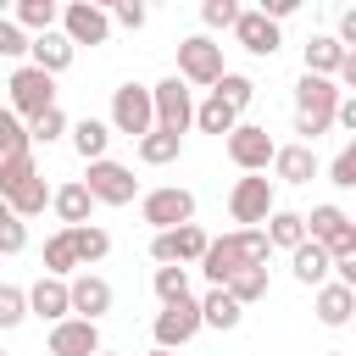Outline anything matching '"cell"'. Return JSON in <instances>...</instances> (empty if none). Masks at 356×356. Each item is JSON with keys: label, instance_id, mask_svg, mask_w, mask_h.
Returning a JSON list of instances; mask_svg holds the SVG:
<instances>
[{"label": "cell", "instance_id": "44", "mask_svg": "<svg viewBox=\"0 0 356 356\" xmlns=\"http://www.w3.org/2000/svg\"><path fill=\"white\" fill-rule=\"evenodd\" d=\"M0 56H28V33L11 17H0Z\"/></svg>", "mask_w": 356, "mask_h": 356}, {"label": "cell", "instance_id": "20", "mask_svg": "<svg viewBox=\"0 0 356 356\" xmlns=\"http://www.w3.org/2000/svg\"><path fill=\"white\" fill-rule=\"evenodd\" d=\"M50 211L61 217V228H83V222H89V211H95V200H89V189L72 178V184L50 189Z\"/></svg>", "mask_w": 356, "mask_h": 356}, {"label": "cell", "instance_id": "1", "mask_svg": "<svg viewBox=\"0 0 356 356\" xmlns=\"http://www.w3.org/2000/svg\"><path fill=\"white\" fill-rule=\"evenodd\" d=\"M267 256H273V245H267L261 228H234V234H222V239L206 245L200 273H206L211 289H222L234 273H245V267H267Z\"/></svg>", "mask_w": 356, "mask_h": 356}, {"label": "cell", "instance_id": "21", "mask_svg": "<svg viewBox=\"0 0 356 356\" xmlns=\"http://www.w3.org/2000/svg\"><path fill=\"white\" fill-rule=\"evenodd\" d=\"M72 306H67V278H39L28 289V317H44V323H61Z\"/></svg>", "mask_w": 356, "mask_h": 356}, {"label": "cell", "instance_id": "16", "mask_svg": "<svg viewBox=\"0 0 356 356\" xmlns=\"http://www.w3.org/2000/svg\"><path fill=\"white\" fill-rule=\"evenodd\" d=\"M100 350V328L83 317H61L50 323V356H95Z\"/></svg>", "mask_w": 356, "mask_h": 356}, {"label": "cell", "instance_id": "7", "mask_svg": "<svg viewBox=\"0 0 356 356\" xmlns=\"http://www.w3.org/2000/svg\"><path fill=\"white\" fill-rule=\"evenodd\" d=\"M306 239H312V245H323V250H328V261L356 256V222H350L339 206H312V217H306Z\"/></svg>", "mask_w": 356, "mask_h": 356}, {"label": "cell", "instance_id": "15", "mask_svg": "<svg viewBox=\"0 0 356 356\" xmlns=\"http://www.w3.org/2000/svg\"><path fill=\"white\" fill-rule=\"evenodd\" d=\"M111 284L100 278V273H78V278H67V306L83 317V323H100L106 312H111Z\"/></svg>", "mask_w": 356, "mask_h": 356}, {"label": "cell", "instance_id": "39", "mask_svg": "<svg viewBox=\"0 0 356 356\" xmlns=\"http://www.w3.org/2000/svg\"><path fill=\"white\" fill-rule=\"evenodd\" d=\"M61 134H67V111H61V106H50V111H39V117L28 122V145H33V139L50 145V139H61Z\"/></svg>", "mask_w": 356, "mask_h": 356}, {"label": "cell", "instance_id": "50", "mask_svg": "<svg viewBox=\"0 0 356 356\" xmlns=\"http://www.w3.org/2000/svg\"><path fill=\"white\" fill-rule=\"evenodd\" d=\"M0 356H6V350H0Z\"/></svg>", "mask_w": 356, "mask_h": 356}, {"label": "cell", "instance_id": "19", "mask_svg": "<svg viewBox=\"0 0 356 356\" xmlns=\"http://www.w3.org/2000/svg\"><path fill=\"white\" fill-rule=\"evenodd\" d=\"M273 172L284 184H312L317 178V150L312 145H278L273 150Z\"/></svg>", "mask_w": 356, "mask_h": 356}, {"label": "cell", "instance_id": "3", "mask_svg": "<svg viewBox=\"0 0 356 356\" xmlns=\"http://www.w3.org/2000/svg\"><path fill=\"white\" fill-rule=\"evenodd\" d=\"M228 67H222V44L211 39V33H189L184 44H178V83H195V89H211L217 78H222Z\"/></svg>", "mask_w": 356, "mask_h": 356}, {"label": "cell", "instance_id": "17", "mask_svg": "<svg viewBox=\"0 0 356 356\" xmlns=\"http://www.w3.org/2000/svg\"><path fill=\"white\" fill-rule=\"evenodd\" d=\"M234 39H239L250 56H273V50H278V22H267L261 11H239V17H234Z\"/></svg>", "mask_w": 356, "mask_h": 356}, {"label": "cell", "instance_id": "41", "mask_svg": "<svg viewBox=\"0 0 356 356\" xmlns=\"http://www.w3.org/2000/svg\"><path fill=\"white\" fill-rule=\"evenodd\" d=\"M328 184H339V189H356V145H345V150L334 156V167H328Z\"/></svg>", "mask_w": 356, "mask_h": 356}, {"label": "cell", "instance_id": "40", "mask_svg": "<svg viewBox=\"0 0 356 356\" xmlns=\"http://www.w3.org/2000/svg\"><path fill=\"white\" fill-rule=\"evenodd\" d=\"M28 317V289H17V284H0V328H17Z\"/></svg>", "mask_w": 356, "mask_h": 356}, {"label": "cell", "instance_id": "10", "mask_svg": "<svg viewBox=\"0 0 356 356\" xmlns=\"http://www.w3.org/2000/svg\"><path fill=\"white\" fill-rule=\"evenodd\" d=\"M273 211H278V206H273V178H261V172H245V178L228 189V217H234V222H245V228H261Z\"/></svg>", "mask_w": 356, "mask_h": 356}, {"label": "cell", "instance_id": "29", "mask_svg": "<svg viewBox=\"0 0 356 356\" xmlns=\"http://www.w3.org/2000/svg\"><path fill=\"white\" fill-rule=\"evenodd\" d=\"M67 239H72V256H78V267H89V261H106V250H111V234H106V228H95V222H83V228H67Z\"/></svg>", "mask_w": 356, "mask_h": 356}, {"label": "cell", "instance_id": "35", "mask_svg": "<svg viewBox=\"0 0 356 356\" xmlns=\"http://www.w3.org/2000/svg\"><path fill=\"white\" fill-rule=\"evenodd\" d=\"M222 289L234 295V306H256V300L267 295V267H245V273H234Z\"/></svg>", "mask_w": 356, "mask_h": 356}, {"label": "cell", "instance_id": "36", "mask_svg": "<svg viewBox=\"0 0 356 356\" xmlns=\"http://www.w3.org/2000/svg\"><path fill=\"white\" fill-rule=\"evenodd\" d=\"M22 150H28V122L0 106V161H6V156H22Z\"/></svg>", "mask_w": 356, "mask_h": 356}, {"label": "cell", "instance_id": "42", "mask_svg": "<svg viewBox=\"0 0 356 356\" xmlns=\"http://www.w3.org/2000/svg\"><path fill=\"white\" fill-rule=\"evenodd\" d=\"M234 17H239L234 0H206V6H200V22H206V28H234Z\"/></svg>", "mask_w": 356, "mask_h": 356}, {"label": "cell", "instance_id": "18", "mask_svg": "<svg viewBox=\"0 0 356 356\" xmlns=\"http://www.w3.org/2000/svg\"><path fill=\"white\" fill-rule=\"evenodd\" d=\"M28 67H39V72L56 78V72L72 67V44H67L56 28H50V33H33V39H28Z\"/></svg>", "mask_w": 356, "mask_h": 356}, {"label": "cell", "instance_id": "28", "mask_svg": "<svg viewBox=\"0 0 356 356\" xmlns=\"http://www.w3.org/2000/svg\"><path fill=\"white\" fill-rule=\"evenodd\" d=\"M6 206H11V217H17V222H28V217H39V211L50 206V189H44V178L33 172L28 184H17V189L6 195Z\"/></svg>", "mask_w": 356, "mask_h": 356}, {"label": "cell", "instance_id": "22", "mask_svg": "<svg viewBox=\"0 0 356 356\" xmlns=\"http://www.w3.org/2000/svg\"><path fill=\"white\" fill-rule=\"evenodd\" d=\"M350 312H356V289H345V284H317V323L323 328H345L350 323Z\"/></svg>", "mask_w": 356, "mask_h": 356}, {"label": "cell", "instance_id": "48", "mask_svg": "<svg viewBox=\"0 0 356 356\" xmlns=\"http://www.w3.org/2000/svg\"><path fill=\"white\" fill-rule=\"evenodd\" d=\"M150 356H172V350H150Z\"/></svg>", "mask_w": 356, "mask_h": 356}, {"label": "cell", "instance_id": "30", "mask_svg": "<svg viewBox=\"0 0 356 356\" xmlns=\"http://www.w3.org/2000/svg\"><path fill=\"white\" fill-rule=\"evenodd\" d=\"M178 156H184V139H178V134L150 128V134L139 139V161H145V167H167V161H178Z\"/></svg>", "mask_w": 356, "mask_h": 356}, {"label": "cell", "instance_id": "43", "mask_svg": "<svg viewBox=\"0 0 356 356\" xmlns=\"http://www.w3.org/2000/svg\"><path fill=\"white\" fill-rule=\"evenodd\" d=\"M28 250V222H0V256H22Z\"/></svg>", "mask_w": 356, "mask_h": 356}, {"label": "cell", "instance_id": "33", "mask_svg": "<svg viewBox=\"0 0 356 356\" xmlns=\"http://www.w3.org/2000/svg\"><path fill=\"white\" fill-rule=\"evenodd\" d=\"M72 273H78V256H72V239L61 228L44 239V278H72Z\"/></svg>", "mask_w": 356, "mask_h": 356}, {"label": "cell", "instance_id": "26", "mask_svg": "<svg viewBox=\"0 0 356 356\" xmlns=\"http://www.w3.org/2000/svg\"><path fill=\"white\" fill-rule=\"evenodd\" d=\"M261 234H267L273 250H295V245H306V217L300 211H273L261 222Z\"/></svg>", "mask_w": 356, "mask_h": 356}, {"label": "cell", "instance_id": "8", "mask_svg": "<svg viewBox=\"0 0 356 356\" xmlns=\"http://www.w3.org/2000/svg\"><path fill=\"white\" fill-rule=\"evenodd\" d=\"M61 28V39L78 50V44H106L111 39V17H106V6H95V0H72V6H61V17H56Z\"/></svg>", "mask_w": 356, "mask_h": 356}, {"label": "cell", "instance_id": "46", "mask_svg": "<svg viewBox=\"0 0 356 356\" xmlns=\"http://www.w3.org/2000/svg\"><path fill=\"white\" fill-rule=\"evenodd\" d=\"M0 222H11V206H6V200H0Z\"/></svg>", "mask_w": 356, "mask_h": 356}, {"label": "cell", "instance_id": "11", "mask_svg": "<svg viewBox=\"0 0 356 356\" xmlns=\"http://www.w3.org/2000/svg\"><path fill=\"white\" fill-rule=\"evenodd\" d=\"M206 245H211V234L200 222H184V228H167V234L150 239V261L156 267H189V261L206 256Z\"/></svg>", "mask_w": 356, "mask_h": 356}, {"label": "cell", "instance_id": "9", "mask_svg": "<svg viewBox=\"0 0 356 356\" xmlns=\"http://www.w3.org/2000/svg\"><path fill=\"white\" fill-rule=\"evenodd\" d=\"M150 111H156V128H161V134H178V139H184V128L195 122V95H189V83H178V78L150 83Z\"/></svg>", "mask_w": 356, "mask_h": 356}, {"label": "cell", "instance_id": "5", "mask_svg": "<svg viewBox=\"0 0 356 356\" xmlns=\"http://www.w3.org/2000/svg\"><path fill=\"white\" fill-rule=\"evenodd\" d=\"M111 134H128V139H145L156 128V111H150V89L145 83H122L111 89Z\"/></svg>", "mask_w": 356, "mask_h": 356}, {"label": "cell", "instance_id": "6", "mask_svg": "<svg viewBox=\"0 0 356 356\" xmlns=\"http://www.w3.org/2000/svg\"><path fill=\"white\" fill-rule=\"evenodd\" d=\"M83 189H89V200L95 206H128L134 195H139V178H134V167H122V161H89V178H78Z\"/></svg>", "mask_w": 356, "mask_h": 356}, {"label": "cell", "instance_id": "13", "mask_svg": "<svg viewBox=\"0 0 356 356\" xmlns=\"http://www.w3.org/2000/svg\"><path fill=\"white\" fill-rule=\"evenodd\" d=\"M273 134L267 128H256V122H234V134H228V161L239 167V172H267L273 167Z\"/></svg>", "mask_w": 356, "mask_h": 356}, {"label": "cell", "instance_id": "45", "mask_svg": "<svg viewBox=\"0 0 356 356\" xmlns=\"http://www.w3.org/2000/svg\"><path fill=\"white\" fill-rule=\"evenodd\" d=\"M106 17H111V22H122V28H145V17H150V11H145L139 0H117Z\"/></svg>", "mask_w": 356, "mask_h": 356}, {"label": "cell", "instance_id": "25", "mask_svg": "<svg viewBox=\"0 0 356 356\" xmlns=\"http://www.w3.org/2000/svg\"><path fill=\"white\" fill-rule=\"evenodd\" d=\"M200 306V328H239V317H245V306H234V295L228 289H206V300H195Z\"/></svg>", "mask_w": 356, "mask_h": 356}, {"label": "cell", "instance_id": "2", "mask_svg": "<svg viewBox=\"0 0 356 356\" xmlns=\"http://www.w3.org/2000/svg\"><path fill=\"white\" fill-rule=\"evenodd\" d=\"M345 95L334 89V78H312V72H300V83H295V134H300V145H317L328 128H334V106H339Z\"/></svg>", "mask_w": 356, "mask_h": 356}, {"label": "cell", "instance_id": "32", "mask_svg": "<svg viewBox=\"0 0 356 356\" xmlns=\"http://www.w3.org/2000/svg\"><path fill=\"white\" fill-rule=\"evenodd\" d=\"M234 122H239V111H228L217 95H206V100L195 106V128H200V134H222V139H228V134H234Z\"/></svg>", "mask_w": 356, "mask_h": 356}, {"label": "cell", "instance_id": "12", "mask_svg": "<svg viewBox=\"0 0 356 356\" xmlns=\"http://www.w3.org/2000/svg\"><path fill=\"white\" fill-rule=\"evenodd\" d=\"M139 217H145L156 234H167V228H184V222H195V195H189V189H178V184H167V189H150V195L139 200Z\"/></svg>", "mask_w": 356, "mask_h": 356}, {"label": "cell", "instance_id": "14", "mask_svg": "<svg viewBox=\"0 0 356 356\" xmlns=\"http://www.w3.org/2000/svg\"><path fill=\"white\" fill-rule=\"evenodd\" d=\"M195 334H200V306H195V295H184V300H172V306L156 312V350H178V345H189Z\"/></svg>", "mask_w": 356, "mask_h": 356}, {"label": "cell", "instance_id": "24", "mask_svg": "<svg viewBox=\"0 0 356 356\" xmlns=\"http://www.w3.org/2000/svg\"><path fill=\"white\" fill-rule=\"evenodd\" d=\"M339 61H345V44H339L334 33H312V39H306V72H312V78H334Z\"/></svg>", "mask_w": 356, "mask_h": 356}, {"label": "cell", "instance_id": "38", "mask_svg": "<svg viewBox=\"0 0 356 356\" xmlns=\"http://www.w3.org/2000/svg\"><path fill=\"white\" fill-rule=\"evenodd\" d=\"M33 172H39V167H33V150H22V156H6V161H0V200H6L17 184H28Z\"/></svg>", "mask_w": 356, "mask_h": 356}, {"label": "cell", "instance_id": "34", "mask_svg": "<svg viewBox=\"0 0 356 356\" xmlns=\"http://www.w3.org/2000/svg\"><path fill=\"white\" fill-rule=\"evenodd\" d=\"M211 95H217V100H222L228 111H245V106L256 100V83H250L245 72H222V78L211 83Z\"/></svg>", "mask_w": 356, "mask_h": 356}, {"label": "cell", "instance_id": "31", "mask_svg": "<svg viewBox=\"0 0 356 356\" xmlns=\"http://www.w3.org/2000/svg\"><path fill=\"white\" fill-rule=\"evenodd\" d=\"M56 17H61L56 0H17V11H11V22H17V28H33V33H50Z\"/></svg>", "mask_w": 356, "mask_h": 356}, {"label": "cell", "instance_id": "47", "mask_svg": "<svg viewBox=\"0 0 356 356\" xmlns=\"http://www.w3.org/2000/svg\"><path fill=\"white\" fill-rule=\"evenodd\" d=\"M95 356H117V350H95Z\"/></svg>", "mask_w": 356, "mask_h": 356}, {"label": "cell", "instance_id": "37", "mask_svg": "<svg viewBox=\"0 0 356 356\" xmlns=\"http://www.w3.org/2000/svg\"><path fill=\"white\" fill-rule=\"evenodd\" d=\"M184 295H189V267H156V300L172 306Z\"/></svg>", "mask_w": 356, "mask_h": 356}, {"label": "cell", "instance_id": "27", "mask_svg": "<svg viewBox=\"0 0 356 356\" xmlns=\"http://www.w3.org/2000/svg\"><path fill=\"white\" fill-rule=\"evenodd\" d=\"M106 145H111V128H106L100 117L72 122V150H78L83 161H106Z\"/></svg>", "mask_w": 356, "mask_h": 356}, {"label": "cell", "instance_id": "49", "mask_svg": "<svg viewBox=\"0 0 356 356\" xmlns=\"http://www.w3.org/2000/svg\"><path fill=\"white\" fill-rule=\"evenodd\" d=\"M328 356H345V350H328Z\"/></svg>", "mask_w": 356, "mask_h": 356}, {"label": "cell", "instance_id": "4", "mask_svg": "<svg viewBox=\"0 0 356 356\" xmlns=\"http://www.w3.org/2000/svg\"><path fill=\"white\" fill-rule=\"evenodd\" d=\"M6 89H11V106H6V111H17L22 122H33L39 111H50V106H56V78H50V72H39V67H28V61L11 72V83H6Z\"/></svg>", "mask_w": 356, "mask_h": 356}, {"label": "cell", "instance_id": "23", "mask_svg": "<svg viewBox=\"0 0 356 356\" xmlns=\"http://www.w3.org/2000/svg\"><path fill=\"white\" fill-rule=\"evenodd\" d=\"M328 267H334V261H328V250H323V245H312V239L289 250V273H295V278H300L306 289H317V284H328Z\"/></svg>", "mask_w": 356, "mask_h": 356}]
</instances>
